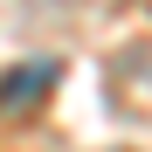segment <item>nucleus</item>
<instances>
[{
  "label": "nucleus",
  "instance_id": "f257e3e1",
  "mask_svg": "<svg viewBox=\"0 0 152 152\" xmlns=\"http://www.w3.org/2000/svg\"><path fill=\"white\" fill-rule=\"evenodd\" d=\"M62 83V69L56 62H28V69H7L0 76V111H35L48 90Z\"/></svg>",
  "mask_w": 152,
  "mask_h": 152
}]
</instances>
